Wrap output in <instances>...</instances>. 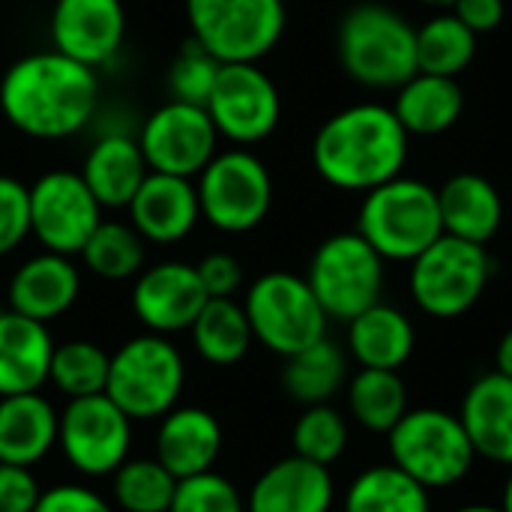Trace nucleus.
I'll list each match as a JSON object with an SVG mask.
<instances>
[{"instance_id": "40", "label": "nucleus", "mask_w": 512, "mask_h": 512, "mask_svg": "<svg viewBox=\"0 0 512 512\" xmlns=\"http://www.w3.org/2000/svg\"><path fill=\"white\" fill-rule=\"evenodd\" d=\"M30 234V201L27 186L15 177L0 174V258L15 252Z\"/></svg>"}, {"instance_id": "32", "label": "nucleus", "mask_w": 512, "mask_h": 512, "mask_svg": "<svg viewBox=\"0 0 512 512\" xmlns=\"http://www.w3.org/2000/svg\"><path fill=\"white\" fill-rule=\"evenodd\" d=\"M351 420L375 435H387L408 414V387L399 372L360 369L348 384Z\"/></svg>"}, {"instance_id": "34", "label": "nucleus", "mask_w": 512, "mask_h": 512, "mask_svg": "<svg viewBox=\"0 0 512 512\" xmlns=\"http://www.w3.org/2000/svg\"><path fill=\"white\" fill-rule=\"evenodd\" d=\"M90 273L108 282L132 279L144 270V237L126 222H99L78 252Z\"/></svg>"}, {"instance_id": "46", "label": "nucleus", "mask_w": 512, "mask_h": 512, "mask_svg": "<svg viewBox=\"0 0 512 512\" xmlns=\"http://www.w3.org/2000/svg\"><path fill=\"white\" fill-rule=\"evenodd\" d=\"M501 512H512V468H510V477H507V483H504V489H501Z\"/></svg>"}, {"instance_id": "3", "label": "nucleus", "mask_w": 512, "mask_h": 512, "mask_svg": "<svg viewBox=\"0 0 512 512\" xmlns=\"http://www.w3.org/2000/svg\"><path fill=\"white\" fill-rule=\"evenodd\" d=\"M342 69L363 87L396 90L417 75V27L384 3L351 6L336 33Z\"/></svg>"}, {"instance_id": "18", "label": "nucleus", "mask_w": 512, "mask_h": 512, "mask_svg": "<svg viewBox=\"0 0 512 512\" xmlns=\"http://www.w3.org/2000/svg\"><path fill=\"white\" fill-rule=\"evenodd\" d=\"M129 225L144 243L171 246L186 240L201 222L198 189L189 177L150 171L129 201Z\"/></svg>"}, {"instance_id": "42", "label": "nucleus", "mask_w": 512, "mask_h": 512, "mask_svg": "<svg viewBox=\"0 0 512 512\" xmlns=\"http://www.w3.org/2000/svg\"><path fill=\"white\" fill-rule=\"evenodd\" d=\"M198 279L207 291V297H234L243 285V267L228 252H210L198 264Z\"/></svg>"}, {"instance_id": "39", "label": "nucleus", "mask_w": 512, "mask_h": 512, "mask_svg": "<svg viewBox=\"0 0 512 512\" xmlns=\"http://www.w3.org/2000/svg\"><path fill=\"white\" fill-rule=\"evenodd\" d=\"M168 512H246V498L228 477L204 471L177 480V492Z\"/></svg>"}, {"instance_id": "43", "label": "nucleus", "mask_w": 512, "mask_h": 512, "mask_svg": "<svg viewBox=\"0 0 512 512\" xmlns=\"http://www.w3.org/2000/svg\"><path fill=\"white\" fill-rule=\"evenodd\" d=\"M33 512H114L105 498L84 486H54L42 492Z\"/></svg>"}, {"instance_id": "47", "label": "nucleus", "mask_w": 512, "mask_h": 512, "mask_svg": "<svg viewBox=\"0 0 512 512\" xmlns=\"http://www.w3.org/2000/svg\"><path fill=\"white\" fill-rule=\"evenodd\" d=\"M453 512H501V507H492V504H468V507H459Z\"/></svg>"}, {"instance_id": "19", "label": "nucleus", "mask_w": 512, "mask_h": 512, "mask_svg": "<svg viewBox=\"0 0 512 512\" xmlns=\"http://www.w3.org/2000/svg\"><path fill=\"white\" fill-rule=\"evenodd\" d=\"M333 504L336 483L330 468L303 456L273 462L246 495V512H330Z\"/></svg>"}, {"instance_id": "26", "label": "nucleus", "mask_w": 512, "mask_h": 512, "mask_svg": "<svg viewBox=\"0 0 512 512\" xmlns=\"http://www.w3.org/2000/svg\"><path fill=\"white\" fill-rule=\"evenodd\" d=\"M414 345V324L396 306L375 303L348 321V351L360 363V369L399 372L411 360Z\"/></svg>"}, {"instance_id": "44", "label": "nucleus", "mask_w": 512, "mask_h": 512, "mask_svg": "<svg viewBox=\"0 0 512 512\" xmlns=\"http://www.w3.org/2000/svg\"><path fill=\"white\" fill-rule=\"evenodd\" d=\"M453 15L468 24L477 36L480 33H492L501 27L504 15H507V3L504 0H453Z\"/></svg>"}, {"instance_id": "7", "label": "nucleus", "mask_w": 512, "mask_h": 512, "mask_svg": "<svg viewBox=\"0 0 512 512\" xmlns=\"http://www.w3.org/2000/svg\"><path fill=\"white\" fill-rule=\"evenodd\" d=\"M183 381L186 366L180 351L165 336L144 333L111 354L105 396L129 420H159L177 405Z\"/></svg>"}, {"instance_id": "9", "label": "nucleus", "mask_w": 512, "mask_h": 512, "mask_svg": "<svg viewBox=\"0 0 512 512\" xmlns=\"http://www.w3.org/2000/svg\"><path fill=\"white\" fill-rule=\"evenodd\" d=\"M252 336L273 354L291 357L327 336V312L312 294L306 276L285 270L264 273L243 300Z\"/></svg>"}, {"instance_id": "2", "label": "nucleus", "mask_w": 512, "mask_h": 512, "mask_svg": "<svg viewBox=\"0 0 512 512\" xmlns=\"http://www.w3.org/2000/svg\"><path fill=\"white\" fill-rule=\"evenodd\" d=\"M408 132L393 108L360 102L333 114L312 141L315 171L336 189L372 192L402 174Z\"/></svg>"}, {"instance_id": "24", "label": "nucleus", "mask_w": 512, "mask_h": 512, "mask_svg": "<svg viewBox=\"0 0 512 512\" xmlns=\"http://www.w3.org/2000/svg\"><path fill=\"white\" fill-rule=\"evenodd\" d=\"M54 405L39 393L0 396V462L30 468L57 447Z\"/></svg>"}, {"instance_id": "6", "label": "nucleus", "mask_w": 512, "mask_h": 512, "mask_svg": "<svg viewBox=\"0 0 512 512\" xmlns=\"http://www.w3.org/2000/svg\"><path fill=\"white\" fill-rule=\"evenodd\" d=\"M495 264L486 246L441 234L429 249L411 261V300L438 321L468 315L492 282Z\"/></svg>"}, {"instance_id": "8", "label": "nucleus", "mask_w": 512, "mask_h": 512, "mask_svg": "<svg viewBox=\"0 0 512 512\" xmlns=\"http://www.w3.org/2000/svg\"><path fill=\"white\" fill-rule=\"evenodd\" d=\"M192 39L219 63H258L285 33L282 0H186Z\"/></svg>"}, {"instance_id": "10", "label": "nucleus", "mask_w": 512, "mask_h": 512, "mask_svg": "<svg viewBox=\"0 0 512 512\" xmlns=\"http://www.w3.org/2000/svg\"><path fill=\"white\" fill-rule=\"evenodd\" d=\"M306 282L327 318L348 324L369 306L381 303L384 258L363 240V234L342 231L315 249Z\"/></svg>"}, {"instance_id": "15", "label": "nucleus", "mask_w": 512, "mask_h": 512, "mask_svg": "<svg viewBox=\"0 0 512 512\" xmlns=\"http://www.w3.org/2000/svg\"><path fill=\"white\" fill-rule=\"evenodd\" d=\"M219 132L204 105L168 99L159 105L141 129V153L150 171L174 177H198L216 156Z\"/></svg>"}, {"instance_id": "25", "label": "nucleus", "mask_w": 512, "mask_h": 512, "mask_svg": "<svg viewBox=\"0 0 512 512\" xmlns=\"http://www.w3.org/2000/svg\"><path fill=\"white\" fill-rule=\"evenodd\" d=\"M444 234L486 246L504 222V201L483 174H456L438 189Z\"/></svg>"}, {"instance_id": "48", "label": "nucleus", "mask_w": 512, "mask_h": 512, "mask_svg": "<svg viewBox=\"0 0 512 512\" xmlns=\"http://www.w3.org/2000/svg\"><path fill=\"white\" fill-rule=\"evenodd\" d=\"M423 3H429V6H453V0H423Z\"/></svg>"}, {"instance_id": "5", "label": "nucleus", "mask_w": 512, "mask_h": 512, "mask_svg": "<svg viewBox=\"0 0 512 512\" xmlns=\"http://www.w3.org/2000/svg\"><path fill=\"white\" fill-rule=\"evenodd\" d=\"M387 450L390 462L429 492L459 486L477 462L459 414L444 408H408L387 432Z\"/></svg>"}, {"instance_id": "1", "label": "nucleus", "mask_w": 512, "mask_h": 512, "mask_svg": "<svg viewBox=\"0 0 512 512\" xmlns=\"http://www.w3.org/2000/svg\"><path fill=\"white\" fill-rule=\"evenodd\" d=\"M99 102L96 69L48 48L15 60L0 78V111L12 129L60 141L81 132Z\"/></svg>"}, {"instance_id": "23", "label": "nucleus", "mask_w": 512, "mask_h": 512, "mask_svg": "<svg viewBox=\"0 0 512 512\" xmlns=\"http://www.w3.org/2000/svg\"><path fill=\"white\" fill-rule=\"evenodd\" d=\"M54 342L42 321L0 312V396L39 393L48 381Z\"/></svg>"}, {"instance_id": "29", "label": "nucleus", "mask_w": 512, "mask_h": 512, "mask_svg": "<svg viewBox=\"0 0 512 512\" xmlns=\"http://www.w3.org/2000/svg\"><path fill=\"white\" fill-rule=\"evenodd\" d=\"M348 378V360L345 351L330 342L327 336L318 339L315 345L285 357L282 369V387L285 393L300 402L303 408L309 405H327Z\"/></svg>"}, {"instance_id": "30", "label": "nucleus", "mask_w": 512, "mask_h": 512, "mask_svg": "<svg viewBox=\"0 0 512 512\" xmlns=\"http://www.w3.org/2000/svg\"><path fill=\"white\" fill-rule=\"evenodd\" d=\"M189 330L195 351L213 366L240 363L255 342L246 309L231 297H210Z\"/></svg>"}, {"instance_id": "11", "label": "nucleus", "mask_w": 512, "mask_h": 512, "mask_svg": "<svg viewBox=\"0 0 512 512\" xmlns=\"http://www.w3.org/2000/svg\"><path fill=\"white\" fill-rule=\"evenodd\" d=\"M201 219L225 234L258 228L273 204V180L267 165L249 150L216 153L198 174Z\"/></svg>"}, {"instance_id": "31", "label": "nucleus", "mask_w": 512, "mask_h": 512, "mask_svg": "<svg viewBox=\"0 0 512 512\" xmlns=\"http://www.w3.org/2000/svg\"><path fill=\"white\" fill-rule=\"evenodd\" d=\"M342 512H432L429 489L393 462L360 471L342 501Z\"/></svg>"}, {"instance_id": "17", "label": "nucleus", "mask_w": 512, "mask_h": 512, "mask_svg": "<svg viewBox=\"0 0 512 512\" xmlns=\"http://www.w3.org/2000/svg\"><path fill=\"white\" fill-rule=\"evenodd\" d=\"M48 30L54 51L96 69L120 51L126 9L120 0H54Z\"/></svg>"}, {"instance_id": "14", "label": "nucleus", "mask_w": 512, "mask_h": 512, "mask_svg": "<svg viewBox=\"0 0 512 512\" xmlns=\"http://www.w3.org/2000/svg\"><path fill=\"white\" fill-rule=\"evenodd\" d=\"M216 132L234 144L264 141L282 117V99L258 63H222L204 102Z\"/></svg>"}, {"instance_id": "28", "label": "nucleus", "mask_w": 512, "mask_h": 512, "mask_svg": "<svg viewBox=\"0 0 512 512\" xmlns=\"http://www.w3.org/2000/svg\"><path fill=\"white\" fill-rule=\"evenodd\" d=\"M465 111V93L456 78L417 72L396 96L393 114L408 135H441L456 126Z\"/></svg>"}, {"instance_id": "22", "label": "nucleus", "mask_w": 512, "mask_h": 512, "mask_svg": "<svg viewBox=\"0 0 512 512\" xmlns=\"http://www.w3.org/2000/svg\"><path fill=\"white\" fill-rule=\"evenodd\" d=\"M222 453V426L204 408H171L156 432V459L177 477L213 471Z\"/></svg>"}, {"instance_id": "49", "label": "nucleus", "mask_w": 512, "mask_h": 512, "mask_svg": "<svg viewBox=\"0 0 512 512\" xmlns=\"http://www.w3.org/2000/svg\"><path fill=\"white\" fill-rule=\"evenodd\" d=\"M282 3H288V0H282Z\"/></svg>"}, {"instance_id": "13", "label": "nucleus", "mask_w": 512, "mask_h": 512, "mask_svg": "<svg viewBox=\"0 0 512 512\" xmlns=\"http://www.w3.org/2000/svg\"><path fill=\"white\" fill-rule=\"evenodd\" d=\"M30 201V234L45 252L78 255L96 225L102 222V204L93 198L81 174L48 171L27 186Z\"/></svg>"}, {"instance_id": "38", "label": "nucleus", "mask_w": 512, "mask_h": 512, "mask_svg": "<svg viewBox=\"0 0 512 512\" xmlns=\"http://www.w3.org/2000/svg\"><path fill=\"white\" fill-rule=\"evenodd\" d=\"M222 63L207 51L201 48L195 39H189L183 45V51L174 57L171 69H168V90H171V99H180V102H192V105H204L213 84H216V75H219Z\"/></svg>"}, {"instance_id": "12", "label": "nucleus", "mask_w": 512, "mask_h": 512, "mask_svg": "<svg viewBox=\"0 0 512 512\" xmlns=\"http://www.w3.org/2000/svg\"><path fill=\"white\" fill-rule=\"evenodd\" d=\"M57 447L75 471L108 477L129 459L132 420L105 393L69 399L57 420Z\"/></svg>"}, {"instance_id": "37", "label": "nucleus", "mask_w": 512, "mask_h": 512, "mask_svg": "<svg viewBox=\"0 0 512 512\" xmlns=\"http://www.w3.org/2000/svg\"><path fill=\"white\" fill-rule=\"evenodd\" d=\"M348 441H351L348 420L330 402L303 408V414L297 417L294 432H291L294 456H303L324 468H330L333 462H339L345 456Z\"/></svg>"}, {"instance_id": "4", "label": "nucleus", "mask_w": 512, "mask_h": 512, "mask_svg": "<svg viewBox=\"0 0 512 512\" xmlns=\"http://www.w3.org/2000/svg\"><path fill=\"white\" fill-rule=\"evenodd\" d=\"M357 234H363L384 261L411 264L444 234L438 189L402 174L375 186L363 198Z\"/></svg>"}, {"instance_id": "36", "label": "nucleus", "mask_w": 512, "mask_h": 512, "mask_svg": "<svg viewBox=\"0 0 512 512\" xmlns=\"http://www.w3.org/2000/svg\"><path fill=\"white\" fill-rule=\"evenodd\" d=\"M111 477L123 512H168L177 492V477L159 459H126Z\"/></svg>"}, {"instance_id": "20", "label": "nucleus", "mask_w": 512, "mask_h": 512, "mask_svg": "<svg viewBox=\"0 0 512 512\" xmlns=\"http://www.w3.org/2000/svg\"><path fill=\"white\" fill-rule=\"evenodd\" d=\"M459 420L477 459L512 468V378L486 372L462 396Z\"/></svg>"}, {"instance_id": "45", "label": "nucleus", "mask_w": 512, "mask_h": 512, "mask_svg": "<svg viewBox=\"0 0 512 512\" xmlns=\"http://www.w3.org/2000/svg\"><path fill=\"white\" fill-rule=\"evenodd\" d=\"M495 372L512 378V327L501 336V342L495 348Z\"/></svg>"}, {"instance_id": "33", "label": "nucleus", "mask_w": 512, "mask_h": 512, "mask_svg": "<svg viewBox=\"0 0 512 512\" xmlns=\"http://www.w3.org/2000/svg\"><path fill=\"white\" fill-rule=\"evenodd\" d=\"M477 54V33L453 12L429 18L417 30V72L456 78Z\"/></svg>"}, {"instance_id": "27", "label": "nucleus", "mask_w": 512, "mask_h": 512, "mask_svg": "<svg viewBox=\"0 0 512 512\" xmlns=\"http://www.w3.org/2000/svg\"><path fill=\"white\" fill-rule=\"evenodd\" d=\"M150 174L141 144L129 135H102L84 156L81 180L105 207H129L132 195Z\"/></svg>"}, {"instance_id": "41", "label": "nucleus", "mask_w": 512, "mask_h": 512, "mask_svg": "<svg viewBox=\"0 0 512 512\" xmlns=\"http://www.w3.org/2000/svg\"><path fill=\"white\" fill-rule=\"evenodd\" d=\"M42 489L30 468L0 462V512H33Z\"/></svg>"}, {"instance_id": "21", "label": "nucleus", "mask_w": 512, "mask_h": 512, "mask_svg": "<svg viewBox=\"0 0 512 512\" xmlns=\"http://www.w3.org/2000/svg\"><path fill=\"white\" fill-rule=\"evenodd\" d=\"M78 291H81V273L72 264V258L57 252H42L15 270L6 297L12 312L48 324L72 309Z\"/></svg>"}, {"instance_id": "35", "label": "nucleus", "mask_w": 512, "mask_h": 512, "mask_svg": "<svg viewBox=\"0 0 512 512\" xmlns=\"http://www.w3.org/2000/svg\"><path fill=\"white\" fill-rule=\"evenodd\" d=\"M108 366L111 357L87 339H72L63 345H54L48 381L69 399L99 396L108 384Z\"/></svg>"}, {"instance_id": "16", "label": "nucleus", "mask_w": 512, "mask_h": 512, "mask_svg": "<svg viewBox=\"0 0 512 512\" xmlns=\"http://www.w3.org/2000/svg\"><path fill=\"white\" fill-rule=\"evenodd\" d=\"M207 291L198 279L195 264L165 261L141 270L132 285L135 318L159 336L189 330L207 303Z\"/></svg>"}]
</instances>
